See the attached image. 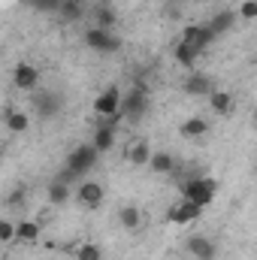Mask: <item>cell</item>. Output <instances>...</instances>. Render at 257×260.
Returning <instances> with one entry per match:
<instances>
[{
  "label": "cell",
  "instance_id": "6da1fadb",
  "mask_svg": "<svg viewBox=\"0 0 257 260\" xmlns=\"http://www.w3.org/2000/svg\"><path fill=\"white\" fill-rule=\"evenodd\" d=\"M97 157H100V151H97L91 142H88V145H79V148L67 157V170L61 173V179H67V182H79V179H85V176L94 170Z\"/></svg>",
  "mask_w": 257,
  "mask_h": 260
},
{
  "label": "cell",
  "instance_id": "7a4b0ae2",
  "mask_svg": "<svg viewBox=\"0 0 257 260\" xmlns=\"http://www.w3.org/2000/svg\"><path fill=\"white\" fill-rule=\"evenodd\" d=\"M182 194H185V200L197 203L200 209H206V206L215 200V194H218V182L209 179V176H191V179L182 185Z\"/></svg>",
  "mask_w": 257,
  "mask_h": 260
},
{
  "label": "cell",
  "instance_id": "3957f363",
  "mask_svg": "<svg viewBox=\"0 0 257 260\" xmlns=\"http://www.w3.org/2000/svg\"><path fill=\"white\" fill-rule=\"evenodd\" d=\"M145 112H148V91L142 85H136V88H130L127 94H124V100H121V118L130 121V124H139L145 118Z\"/></svg>",
  "mask_w": 257,
  "mask_h": 260
},
{
  "label": "cell",
  "instance_id": "277c9868",
  "mask_svg": "<svg viewBox=\"0 0 257 260\" xmlns=\"http://www.w3.org/2000/svg\"><path fill=\"white\" fill-rule=\"evenodd\" d=\"M85 46L100 55H115L121 49V37L112 30H103V27H91V30H85Z\"/></svg>",
  "mask_w": 257,
  "mask_h": 260
},
{
  "label": "cell",
  "instance_id": "5b68a950",
  "mask_svg": "<svg viewBox=\"0 0 257 260\" xmlns=\"http://www.w3.org/2000/svg\"><path fill=\"white\" fill-rule=\"evenodd\" d=\"M121 100H124V94L118 88H106L94 97V112L100 118H118L121 115Z\"/></svg>",
  "mask_w": 257,
  "mask_h": 260
},
{
  "label": "cell",
  "instance_id": "8992f818",
  "mask_svg": "<svg viewBox=\"0 0 257 260\" xmlns=\"http://www.w3.org/2000/svg\"><path fill=\"white\" fill-rule=\"evenodd\" d=\"M76 200H79V206H85V209H100L103 200H106V191H103L100 182H91V179H88V182H79Z\"/></svg>",
  "mask_w": 257,
  "mask_h": 260
},
{
  "label": "cell",
  "instance_id": "52a82bcc",
  "mask_svg": "<svg viewBox=\"0 0 257 260\" xmlns=\"http://www.w3.org/2000/svg\"><path fill=\"white\" fill-rule=\"evenodd\" d=\"M200 215H203V209H200L197 203H191V200H179V203H173V206H170V212H167V221L182 227V224H194Z\"/></svg>",
  "mask_w": 257,
  "mask_h": 260
},
{
  "label": "cell",
  "instance_id": "ba28073f",
  "mask_svg": "<svg viewBox=\"0 0 257 260\" xmlns=\"http://www.w3.org/2000/svg\"><path fill=\"white\" fill-rule=\"evenodd\" d=\"M151 154H154V148L148 145V139H145V136H133L127 145H124V157H127L133 167H148Z\"/></svg>",
  "mask_w": 257,
  "mask_h": 260
},
{
  "label": "cell",
  "instance_id": "9c48e42d",
  "mask_svg": "<svg viewBox=\"0 0 257 260\" xmlns=\"http://www.w3.org/2000/svg\"><path fill=\"white\" fill-rule=\"evenodd\" d=\"M12 85H15L18 91H27V94H30V91H37V88H40V70H37L34 64H24V61H21V64H15Z\"/></svg>",
  "mask_w": 257,
  "mask_h": 260
},
{
  "label": "cell",
  "instance_id": "30bf717a",
  "mask_svg": "<svg viewBox=\"0 0 257 260\" xmlns=\"http://www.w3.org/2000/svg\"><path fill=\"white\" fill-rule=\"evenodd\" d=\"M34 109H37L40 118H52V115L61 112V97L55 91H37L34 94Z\"/></svg>",
  "mask_w": 257,
  "mask_h": 260
},
{
  "label": "cell",
  "instance_id": "8fae6325",
  "mask_svg": "<svg viewBox=\"0 0 257 260\" xmlns=\"http://www.w3.org/2000/svg\"><path fill=\"white\" fill-rule=\"evenodd\" d=\"M188 251H191L194 260H215L218 257V248L209 236H191L188 239Z\"/></svg>",
  "mask_w": 257,
  "mask_h": 260
},
{
  "label": "cell",
  "instance_id": "7c38bea8",
  "mask_svg": "<svg viewBox=\"0 0 257 260\" xmlns=\"http://www.w3.org/2000/svg\"><path fill=\"white\" fill-rule=\"evenodd\" d=\"M182 40L185 43H191L194 49H206L212 40H215V34H212V27H203V24H191V27H185V34H182Z\"/></svg>",
  "mask_w": 257,
  "mask_h": 260
},
{
  "label": "cell",
  "instance_id": "4fadbf2b",
  "mask_svg": "<svg viewBox=\"0 0 257 260\" xmlns=\"http://www.w3.org/2000/svg\"><path fill=\"white\" fill-rule=\"evenodd\" d=\"M182 88H185V94H191V97H209V94L215 91L212 82H209V76H203V73H191Z\"/></svg>",
  "mask_w": 257,
  "mask_h": 260
},
{
  "label": "cell",
  "instance_id": "5bb4252c",
  "mask_svg": "<svg viewBox=\"0 0 257 260\" xmlns=\"http://www.w3.org/2000/svg\"><path fill=\"white\" fill-rule=\"evenodd\" d=\"M3 124H6V130L9 133H24V130L30 127V115L24 112V109H6L3 112Z\"/></svg>",
  "mask_w": 257,
  "mask_h": 260
},
{
  "label": "cell",
  "instance_id": "9a60e30c",
  "mask_svg": "<svg viewBox=\"0 0 257 260\" xmlns=\"http://www.w3.org/2000/svg\"><path fill=\"white\" fill-rule=\"evenodd\" d=\"M70 197H73V188H70V182L67 179H52L49 182V203L52 206H67L70 203Z\"/></svg>",
  "mask_w": 257,
  "mask_h": 260
},
{
  "label": "cell",
  "instance_id": "2e32d148",
  "mask_svg": "<svg viewBox=\"0 0 257 260\" xmlns=\"http://www.w3.org/2000/svg\"><path fill=\"white\" fill-rule=\"evenodd\" d=\"M148 170L157 173V176H170V173H176V157L170 151H154L151 160H148Z\"/></svg>",
  "mask_w": 257,
  "mask_h": 260
},
{
  "label": "cell",
  "instance_id": "e0dca14e",
  "mask_svg": "<svg viewBox=\"0 0 257 260\" xmlns=\"http://www.w3.org/2000/svg\"><path fill=\"white\" fill-rule=\"evenodd\" d=\"M118 224H121L127 233H136V230L142 227V212H139L136 206H121V209H118Z\"/></svg>",
  "mask_w": 257,
  "mask_h": 260
},
{
  "label": "cell",
  "instance_id": "ac0fdd59",
  "mask_svg": "<svg viewBox=\"0 0 257 260\" xmlns=\"http://www.w3.org/2000/svg\"><path fill=\"white\" fill-rule=\"evenodd\" d=\"M179 130H182V136H185V139H203V136L209 133V124H206V118L194 115V118H185Z\"/></svg>",
  "mask_w": 257,
  "mask_h": 260
},
{
  "label": "cell",
  "instance_id": "d6986e66",
  "mask_svg": "<svg viewBox=\"0 0 257 260\" xmlns=\"http://www.w3.org/2000/svg\"><path fill=\"white\" fill-rule=\"evenodd\" d=\"M236 18H239L236 12H230V9H221V12H218L212 21H209V27H212V34H215V37H221V34H227V30L236 24Z\"/></svg>",
  "mask_w": 257,
  "mask_h": 260
},
{
  "label": "cell",
  "instance_id": "ffe728a7",
  "mask_svg": "<svg viewBox=\"0 0 257 260\" xmlns=\"http://www.w3.org/2000/svg\"><path fill=\"white\" fill-rule=\"evenodd\" d=\"M209 103H212V112H215V115H230V112H233V97H230L227 91H218V88H215V91L209 94Z\"/></svg>",
  "mask_w": 257,
  "mask_h": 260
},
{
  "label": "cell",
  "instance_id": "44dd1931",
  "mask_svg": "<svg viewBox=\"0 0 257 260\" xmlns=\"http://www.w3.org/2000/svg\"><path fill=\"white\" fill-rule=\"evenodd\" d=\"M200 55H203V52H200V49H194L191 43H185V40L176 46V61H179L182 67H188V70H194V61H197Z\"/></svg>",
  "mask_w": 257,
  "mask_h": 260
},
{
  "label": "cell",
  "instance_id": "7402d4cb",
  "mask_svg": "<svg viewBox=\"0 0 257 260\" xmlns=\"http://www.w3.org/2000/svg\"><path fill=\"white\" fill-rule=\"evenodd\" d=\"M40 233H43V227L37 221H18V239L21 242H37Z\"/></svg>",
  "mask_w": 257,
  "mask_h": 260
},
{
  "label": "cell",
  "instance_id": "603a6c76",
  "mask_svg": "<svg viewBox=\"0 0 257 260\" xmlns=\"http://www.w3.org/2000/svg\"><path fill=\"white\" fill-rule=\"evenodd\" d=\"M94 27H103V30H112V24H115V12L109 9V6H97L94 9Z\"/></svg>",
  "mask_w": 257,
  "mask_h": 260
},
{
  "label": "cell",
  "instance_id": "cb8c5ba5",
  "mask_svg": "<svg viewBox=\"0 0 257 260\" xmlns=\"http://www.w3.org/2000/svg\"><path fill=\"white\" fill-rule=\"evenodd\" d=\"M61 15H64L67 21H76V18H82V15H85V9H82V0H61Z\"/></svg>",
  "mask_w": 257,
  "mask_h": 260
},
{
  "label": "cell",
  "instance_id": "d4e9b609",
  "mask_svg": "<svg viewBox=\"0 0 257 260\" xmlns=\"http://www.w3.org/2000/svg\"><path fill=\"white\" fill-rule=\"evenodd\" d=\"M76 260H103V248L94 242H85L76 248Z\"/></svg>",
  "mask_w": 257,
  "mask_h": 260
},
{
  "label": "cell",
  "instance_id": "484cf974",
  "mask_svg": "<svg viewBox=\"0 0 257 260\" xmlns=\"http://www.w3.org/2000/svg\"><path fill=\"white\" fill-rule=\"evenodd\" d=\"M15 236H18V224H12L9 218H3V221H0V242H3V245H9Z\"/></svg>",
  "mask_w": 257,
  "mask_h": 260
},
{
  "label": "cell",
  "instance_id": "4316f807",
  "mask_svg": "<svg viewBox=\"0 0 257 260\" xmlns=\"http://www.w3.org/2000/svg\"><path fill=\"white\" fill-rule=\"evenodd\" d=\"M239 18H257V0H245L242 6H239Z\"/></svg>",
  "mask_w": 257,
  "mask_h": 260
},
{
  "label": "cell",
  "instance_id": "83f0119b",
  "mask_svg": "<svg viewBox=\"0 0 257 260\" xmlns=\"http://www.w3.org/2000/svg\"><path fill=\"white\" fill-rule=\"evenodd\" d=\"M27 3H30L34 9H40V12H46V9H49V12H52V9H61V0H27Z\"/></svg>",
  "mask_w": 257,
  "mask_h": 260
},
{
  "label": "cell",
  "instance_id": "f1b7e54d",
  "mask_svg": "<svg viewBox=\"0 0 257 260\" xmlns=\"http://www.w3.org/2000/svg\"><path fill=\"white\" fill-rule=\"evenodd\" d=\"M254 118H257V115H254Z\"/></svg>",
  "mask_w": 257,
  "mask_h": 260
}]
</instances>
